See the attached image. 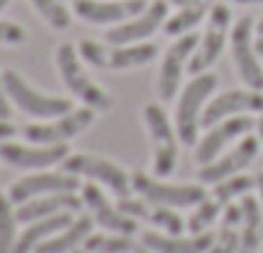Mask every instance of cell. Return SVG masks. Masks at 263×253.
I'll use <instances>...</instances> for the list:
<instances>
[{
	"instance_id": "cell-31",
	"label": "cell",
	"mask_w": 263,
	"mask_h": 253,
	"mask_svg": "<svg viewBox=\"0 0 263 253\" xmlns=\"http://www.w3.org/2000/svg\"><path fill=\"white\" fill-rule=\"evenodd\" d=\"M219 217V202L217 199H204L201 204H196L194 214L189 217L186 227L191 230V235H199V232H206V227Z\"/></svg>"
},
{
	"instance_id": "cell-26",
	"label": "cell",
	"mask_w": 263,
	"mask_h": 253,
	"mask_svg": "<svg viewBox=\"0 0 263 253\" xmlns=\"http://www.w3.org/2000/svg\"><path fill=\"white\" fill-rule=\"evenodd\" d=\"M85 253H135L140 243H135L129 235H88L85 238Z\"/></svg>"
},
{
	"instance_id": "cell-24",
	"label": "cell",
	"mask_w": 263,
	"mask_h": 253,
	"mask_svg": "<svg viewBox=\"0 0 263 253\" xmlns=\"http://www.w3.org/2000/svg\"><path fill=\"white\" fill-rule=\"evenodd\" d=\"M263 238V212L260 202L255 196L242 199V232H240V248L237 253H258Z\"/></svg>"
},
{
	"instance_id": "cell-19",
	"label": "cell",
	"mask_w": 263,
	"mask_h": 253,
	"mask_svg": "<svg viewBox=\"0 0 263 253\" xmlns=\"http://www.w3.org/2000/svg\"><path fill=\"white\" fill-rule=\"evenodd\" d=\"M255 153H258V140H255V137H245V140H242L235 150H230L224 158H217V160L201 166V168H199V181H204V184H219V181H224L227 176L240 173V171L255 158Z\"/></svg>"
},
{
	"instance_id": "cell-16",
	"label": "cell",
	"mask_w": 263,
	"mask_h": 253,
	"mask_svg": "<svg viewBox=\"0 0 263 253\" xmlns=\"http://www.w3.org/2000/svg\"><path fill=\"white\" fill-rule=\"evenodd\" d=\"M250 127H253V119H245V116H227V119L217 121L214 127H209V132L196 142V163L206 166V163L217 160V155L224 150V145L232 142L235 137L250 132Z\"/></svg>"
},
{
	"instance_id": "cell-45",
	"label": "cell",
	"mask_w": 263,
	"mask_h": 253,
	"mask_svg": "<svg viewBox=\"0 0 263 253\" xmlns=\"http://www.w3.org/2000/svg\"><path fill=\"white\" fill-rule=\"evenodd\" d=\"M72 253H85V250H80V248H75V250H72Z\"/></svg>"
},
{
	"instance_id": "cell-33",
	"label": "cell",
	"mask_w": 263,
	"mask_h": 253,
	"mask_svg": "<svg viewBox=\"0 0 263 253\" xmlns=\"http://www.w3.org/2000/svg\"><path fill=\"white\" fill-rule=\"evenodd\" d=\"M26 31L13 21H0V44H24Z\"/></svg>"
},
{
	"instance_id": "cell-9",
	"label": "cell",
	"mask_w": 263,
	"mask_h": 253,
	"mask_svg": "<svg viewBox=\"0 0 263 253\" xmlns=\"http://www.w3.org/2000/svg\"><path fill=\"white\" fill-rule=\"evenodd\" d=\"M230 8L224 6V3H219V6H214L212 11H209V24H206V29H204V37L199 39V49H196V55L191 57V62H189V70L194 73V75H199V73H206L217 60H219V55H222V49H224V42H227V31H230Z\"/></svg>"
},
{
	"instance_id": "cell-30",
	"label": "cell",
	"mask_w": 263,
	"mask_h": 253,
	"mask_svg": "<svg viewBox=\"0 0 263 253\" xmlns=\"http://www.w3.org/2000/svg\"><path fill=\"white\" fill-rule=\"evenodd\" d=\"M31 6L36 8V13L52 26V29H67L70 26V13L60 0H31Z\"/></svg>"
},
{
	"instance_id": "cell-7",
	"label": "cell",
	"mask_w": 263,
	"mask_h": 253,
	"mask_svg": "<svg viewBox=\"0 0 263 253\" xmlns=\"http://www.w3.org/2000/svg\"><path fill=\"white\" fill-rule=\"evenodd\" d=\"M145 121H147V130H150V137H153V148H155V173L160 178H165V176H171L176 171L178 132L173 130L168 114L158 103H150L145 109Z\"/></svg>"
},
{
	"instance_id": "cell-32",
	"label": "cell",
	"mask_w": 263,
	"mask_h": 253,
	"mask_svg": "<svg viewBox=\"0 0 263 253\" xmlns=\"http://www.w3.org/2000/svg\"><path fill=\"white\" fill-rule=\"evenodd\" d=\"M237 248H240V232H235V227L222 225L217 240L212 243V248L206 253H237Z\"/></svg>"
},
{
	"instance_id": "cell-3",
	"label": "cell",
	"mask_w": 263,
	"mask_h": 253,
	"mask_svg": "<svg viewBox=\"0 0 263 253\" xmlns=\"http://www.w3.org/2000/svg\"><path fill=\"white\" fill-rule=\"evenodd\" d=\"M54 60H57V70H60L62 83L67 85V91L75 98H80L90 109H101V111L111 109V96L85 75V70L80 67L78 49L72 44H60L57 52H54Z\"/></svg>"
},
{
	"instance_id": "cell-12",
	"label": "cell",
	"mask_w": 263,
	"mask_h": 253,
	"mask_svg": "<svg viewBox=\"0 0 263 253\" xmlns=\"http://www.w3.org/2000/svg\"><path fill=\"white\" fill-rule=\"evenodd\" d=\"M75 13L88 24H124L147 11V0H75Z\"/></svg>"
},
{
	"instance_id": "cell-34",
	"label": "cell",
	"mask_w": 263,
	"mask_h": 253,
	"mask_svg": "<svg viewBox=\"0 0 263 253\" xmlns=\"http://www.w3.org/2000/svg\"><path fill=\"white\" fill-rule=\"evenodd\" d=\"M240 222H242V204H224L222 225L224 227H237Z\"/></svg>"
},
{
	"instance_id": "cell-44",
	"label": "cell",
	"mask_w": 263,
	"mask_h": 253,
	"mask_svg": "<svg viewBox=\"0 0 263 253\" xmlns=\"http://www.w3.org/2000/svg\"><path fill=\"white\" fill-rule=\"evenodd\" d=\"M258 37H263V21L258 24Z\"/></svg>"
},
{
	"instance_id": "cell-37",
	"label": "cell",
	"mask_w": 263,
	"mask_h": 253,
	"mask_svg": "<svg viewBox=\"0 0 263 253\" xmlns=\"http://www.w3.org/2000/svg\"><path fill=\"white\" fill-rule=\"evenodd\" d=\"M255 186L260 189V202H263V173H258V176H255Z\"/></svg>"
},
{
	"instance_id": "cell-15",
	"label": "cell",
	"mask_w": 263,
	"mask_h": 253,
	"mask_svg": "<svg viewBox=\"0 0 263 253\" xmlns=\"http://www.w3.org/2000/svg\"><path fill=\"white\" fill-rule=\"evenodd\" d=\"M165 16H168V3H165V0H155L145 13H140L135 19H129V21L108 29L106 31V42H111V44H135V42H142V39H147L150 34H155L163 26Z\"/></svg>"
},
{
	"instance_id": "cell-14",
	"label": "cell",
	"mask_w": 263,
	"mask_h": 253,
	"mask_svg": "<svg viewBox=\"0 0 263 253\" xmlns=\"http://www.w3.org/2000/svg\"><path fill=\"white\" fill-rule=\"evenodd\" d=\"M78 186H80V181H78V176H72V173H44V171H36V173H31V176L18 178V181L11 186L8 196H11L13 204H24V202H29V199H34V196H44V194L78 191Z\"/></svg>"
},
{
	"instance_id": "cell-17",
	"label": "cell",
	"mask_w": 263,
	"mask_h": 253,
	"mask_svg": "<svg viewBox=\"0 0 263 253\" xmlns=\"http://www.w3.org/2000/svg\"><path fill=\"white\" fill-rule=\"evenodd\" d=\"M248 111H263V93L260 91H227L212 98L201 114V127H214L217 121Z\"/></svg>"
},
{
	"instance_id": "cell-4",
	"label": "cell",
	"mask_w": 263,
	"mask_h": 253,
	"mask_svg": "<svg viewBox=\"0 0 263 253\" xmlns=\"http://www.w3.org/2000/svg\"><path fill=\"white\" fill-rule=\"evenodd\" d=\"M80 57L85 62H90L93 67H103V70H129V67H142L147 62H153L158 57V47L155 44H114L101 47L98 42L83 39L80 42Z\"/></svg>"
},
{
	"instance_id": "cell-27",
	"label": "cell",
	"mask_w": 263,
	"mask_h": 253,
	"mask_svg": "<svg viewBox=\"0 0 263 253\" xmlns=\"http://www.w3.org/2000/svg\"><path fill=\"white\" fill-rule=\"evenodd\" d=\"M16 209L11 196L0 191V253H13L16 248Z\"/></svg>"
},
{
	"instance_id": "cell-8",
	"label": "cell",
	"mask_w": 263,
	"mask_h": 253,
	"mask_svg": "<svg viewBox=\"0 0 263 253\" xmlns=\"http://www.w3.org/2000/svg\"><path fill=\"white\" fill-rule=\"evenodd\" d=\"M132 189L140 191L142 199L150 204H163V207H196L206 199V191L196 184L176 186V184H163L158 178H150L145 173L132 176Z\"/></svg>"
},
{
	"instance_id": "cell-13",
	"label": "cell",
	"mask_w": 263,
	"mask_h": 253,
	"mask_svg": "<svg viewBox=\"0 0 263 253\" xmlns=\"http://www.w3.org/2000/svg\"><path fill=\"white\" fill-rule=\"evenodd\" d=\"M199 47V37L196 34H183L163 57L160 65V75H158V93L163 101L176 98L178 88H181V78H183V62L194 55V49Z\"/></svg>"
},
{
	"instance_id": "cell-42",
	"label": "cell",
	"mask_w": 263,
	"mask_h": 253,
	"mask_svg": "<svg viewBox=\"0 0 263 253\" xmlns=\"http://www.w3.org/2000/svg\"><path fill=\"white\" fill-rule=\"evenodd\" d=\"M8 3H11V0H0V11H3V8H6Z\"/></svg>"
},
{
	"instance_id": "cell-5",
	"label": "cell",
	"mask_w": 263,
	"mask_h": 253,
	"mask_svg": "<svg viewBox=\"0 0 263 253\" xmlns=\"http://www.w3.org/2000/svg\"><path fill=\"white\" fill-rule=\"evenodd\" d=\"M93 119H96V111L90 106L75 109V111H67V114H62L52 121H44V124H26L24 137L34 145H62V142L72 140L75 135L85 132L93 124Z\"/></svg>"
},
{
	"instance_id": "cell-29",
	"label": "cell",
	"mask_w": 263,
	"mask_h": 253,
	"mask_svg": "<svg viewBox=\"0 0 263 253\" xmlns=\"http://www.w3.org/2000/svg\"><path fill=\"white\" fill-rule=\"evenodd\" d=\"M145 220H147V222H153V225H158V227H163L168 235H183V230H186L183 217H181V214H176V212H173V207L155 204V207H150V212H147V217H145Z\"/></svg>"
},
{
	"instance_id": "cell-40",
	"label": "cell",
	"mask_w": 263,
	"mask_h": 253,
	"mask_svg": "<svg viewBox=\"0 0 263 253\" xmlns=\"http://www.w3.org/2000/svg\"><path fill=\"white\" fill-rule=\"evenodd\" d=\"M135 253H153V250H150L147 245H137V250H135Z\"/></svg>"
},
{
	"instance_id": "cell-35",
	"label": "cell",
	"mask_w": 263,
	"mask_h": 253,
	"mask_svg": "<svg viewBox=\"0 0 263 253\" xmlns=\"http://www.w3.org/2000/svg\"><path fill=\"white\" fill-rule=\"evenodd\" d=\"M0 119H11V98L6 93L3 78H0Z\"/></svg>"
},
{
	"instance_id": "cell-1",
	"label": "cell",
	"mask_w": 263,
	"mask_h": 253,
	"mask_svg": "<svg viewBox=\"0 0 263 253\" xmlns=\"http://www.w3.org/2000/svg\"><path fill=\"white\" fill-rule=\"evenodd\" d=\"M217 88V75L212 73H199L178 96L176 103V132L183 145H196L199 142V127H201V109L204 101L212 96Z\"/></svg>"
},
{
	"instance_id": "cell-39",
	"label": "cell",
	"mask_w": 263,
	"mask_h": 253,
	"mask_svg": "<svg viewBox=\"0 0 263 253\" xmlns=\"http://www.w3.org/2000/svg\"><path fill=\"white\" fill-rule=\"evenodd\" d=\"M235 3H242V6L250 3V6H255V3H263V0H235Z\"/></svg>"
},
{
	"instance_id": "cell-38",
	"label": "cell",
	"mask_w": 263,
	"mask_h": 253,
	"mask_svg": "<svg viewBox=\"0 0 263 253\" xmlns=\"http://www.w3.org/2000/svg\"><path fill=\"white\" fill-rule=\"evenodd\" d=\"M255 52H258V57H263V37L255 42Z\"/></svg>"
},
{
	"instance_id": "cell-20",
	"label": "cell",
	"mask_w": 263,
	"mask_h": 253,
	"mask_svg": "<svg viewBox=\"0 0 263 253\" xmlns=\"http://www.w3.org/2000/svg\"><path fill=\"white\" fill-rule=\"evenodd\" d=\"M80 199L75 196V191H60V194H44V196H34L24 204H16V220L18 222H36L44 217H52L57 212H78L80 209Z\"/></svg>"
},
{
	"instance_id": "cell-23",
	"label": "cell",
	"mask_w": 263,
	"mask_h": 253,
	"mask_svg": "<svg viewBox=\"0 0 263 253\" xmlns=\"http://www.w3.org/2000/svg\"><path fill=\"white\" fill-rule=\"evenodd\" d=\"M93 217H78V220H72L65 230H60V232H54L52 238H47V240H42L39 245H36V250L34 253H72L75 248H80V243H85V238L93 232Z\"/></svg>"
},
{
	"instance_id": "cell-21",
	"label": "cell",
	"mask_w": 263,
	"mask_h": 253,
	"mask_svg": "<svg viewBox=\"0 0 263 253\" xmlns=\"http://www.w3.org/2000/svg\"><path fill=\"white\" fill-rule=\"evenodd\" d=\"M142 245H147L153 253H206L214 243L212 232H199L191 238L181 235H160V232H142Z\"/></svg>"
},
{
	"instance_id": "cell-22",
	"label": "cell",
	"mask_w": 263,
	"mask_h": 253,
	"mask_svg": "<svg viewBox=\"0 0 263 253\" xmlns=\"http://www.w3.org/2000/svg\"><path fill=\"white\" fill-rule=\"evenodd\" d=\"M72 222V212H57L52 217H44V220H36V222H29L26 230L16 238V248L13 253H34L36 245L47 238H52L54 232L65 230L67 225Z\"/></svg>"
},
{
	"instance_id": "cell-2",
	"label": "cell",
	"mask_w": 263,
	"mask_h": 253,
	"mask_svg": "<svg viewBox=\"0 0 263 253\" xmlns=\"http://www.w3.org/2000/svg\"><path fill=\"white\" fill-rule=\"evenodd\" d=\"M3 78V85H6V93L8 98L29 116H36V119H57L67 111H72V103L70 98H60V96H47L36 88H31L24 75H18L16 70H3L0 73Z\"/></svg>"
},
{
	"instance_id": "cell-41",
	"label": "cell",
	"mask_w": 263,
	"mask_h": 253,
	"mask_svg": "<svg viewBox=\"0 0 263 253\" xmlns=\"http://www.w3.org/2000/svg\"><path fill=\"white\" fill-rule=\"evenodd\" d=\"M258 132H260V140H263V119L258 121Z\"/></svg>"
},
{
	"instance_id": "cell-43",
	"label": "cell",
	"mask_w": 263,
	"mask_h": 253,
	"mask_svg": "<svg viewBox=\"0 0 263 253\" xmlns=\"http://www.w3.org/2000/svg\"><path fill=\"white\" fill-rule=\"evenodd\" d=\"M171 3H176V6H178V8H181V6H183V3H186V0H171Z\"/></svg>"
},
{
	"instance_id": "cell-10",
	"label": "cell",
	"mask_w": 263,
	"mask_h": 253,
	"mask_svg": "<svg viewBox=\"0 0 263 253\" xmlns=\"http://www.w3.org/2000/svg\"><path fill=\"white\" fill-rule=\"evenodd\" d=\"M70 155V148L62 145H18V142H0V160L8 163L11 168L21 171H44L57 163H62Z\"/></svg>"
},
{
	"instance_id": "cell-25",
	"label": "cell",
	"mask_w": 263,
	"mask_h": 253,
	"mask_svg": "<svg viewBox=\"0 0 263 253\" xmlns=\"http://www.w3.org/2000/svg\"><path fill=\"white\" fill-rule=\"evenodd\" d=\"M209 11H212V0H186V3L181 6V11L165 21V31H168L171 37H183V34H189Z\"/></svg>"
},
{
	"instance_id": "cell-36",
	"label": "cell",
	"mask_w": 263,
	"mask_h": 253,
	"mask_svg": "<svg viewBox=\"0 0 263 253\" xmlns=\"http://www.w3.org/2000/svg\"><path fill=\"white\" fill-rule=\"evenodd\" d=\"M13 135H16V127L11 124V119H0V142L13 140Z\"/></svg>"
},
{
	"instance_id": "cell-28",
	"label": "cell",
	"mask_w": 263,
	"mask_h": 253,
	"mask_svg": "<svg viewBox=\"0 0 263 253\" xmlns=\"http://www.w3.org/2000/svg\"><path fill=\"white\" fill-rule=\"evenodd\" d=\"M253 186H255V178L235 173V176H227L224 181L214 184V199H217L219 204H227V202H232L235 196H242V194H248Z\"/></svg>"
},
{
	"instance_id": "cell-6",
	"label": "cell",
	"mask_w": 263,
	"mask_h": 253,
	"mask_svg": "<svg viewBox=\"0 0 263 253\" xmlns=\"http://www.w3.org/2000/svg\"><path fill=\"white\" fill-rule=\"evenodd\" d=\"M62 171L72 173V176H85V178L101 181L116 196H129V191H132V178L126 176V171L106 158H98V155H88V153L67 155L62 160Z\"/></svg>"
},
{
	"instance_id": "cell-18",
	"label": "cell",
	"mask_w": 263,
	"mask_h": 253,
	"mask_svg": "<svg viewBox=\"0 0 263 253\" xmlns=\"http://www.w3.org/2000/svg\"><path fill=\"white\" fill-rule=\"evenodd\" d=\"M83 204L90 207V214L101 227H106L111 232H121V235H135L137 232L135 217H126L124 212H119V207H111V202L103 196V191L96 184L83 186Z\"/></svg>"
},
{
	"instance_id": "cell-11",
	"label": "cell",
	"mask_w": 263,
	"mask_h": 253,
	"mask_svg": "<svg viewBox=\"0 0 263 253\" xmlns=\"http://www.w3.org/2000/svg\"><path fill=\"white\" fill-rule=\"evenodd\" d=\"M250 34H253V19L245 16L232 29V57H235V67L240 78L245 80V85L253 91H263V67L258 62V52H255Z\"/></svg>"
}]
</instances>
